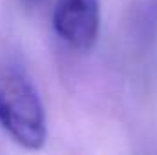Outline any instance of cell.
<instances>
[{"label":"cell","mask_w":157,"mask_h":155,"mask_svg":"<svg viewBox=\"0 0 157 155\" xmlns=\"http://www.w3.org/2000/svg\"><path fill=\"white\" fill-rule=\"evenodd\" d=\"M124 24L132 47L148 51L157 40V0H132Z\"/></svg>","instance_id":"3957f363"},{"label":"cell","mask_w":157,"mask_h":155,"mask_svg":"<svg viewBox=\"0 0 157 155\" xmlns=\"http://www.w3.org/2000/svg\"><path fill=\"white\" fill-rule=\"evenodd\" d=\"M0 126L28 150H39L46 142L48 122L39 89L15 59L0 60Z\"/></svg>","instance_id":"6da1fadb"},{"label":"cell","mask_w":157,"mask_h":155,"mask_svg":"<svg viewBox=\"0 0 157 155\" xmlns=\"http://www.w3.org/2000/svg\"><path fill=\"white\" fill-rule=\"evenodd\" d=\"M31 2H37V0H31Z\"/></svg>","instance_id":"277c9868"},{"label":"cell","mask_w":157,"mask_h":155,"mask_svg":"<svg viewBox=\"0 0 157 155\" xmlns=\"http://www.w3.org/2000/svg\"><path fill=\"white\" fill-rule=\"evenodd\" d=\"M53 29L70 47L77 51L91 49L101 31V2L57 0L53 7Z\"/></svg>","instance_id":"7a4b0ae2"}]
</instances>
